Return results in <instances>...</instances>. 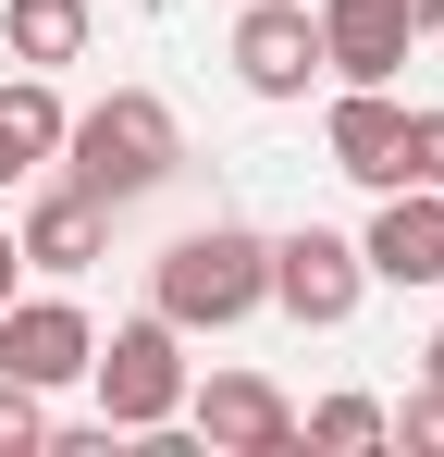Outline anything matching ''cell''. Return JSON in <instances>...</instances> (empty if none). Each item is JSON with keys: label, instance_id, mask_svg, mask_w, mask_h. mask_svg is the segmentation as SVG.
I'll list each match as a JSON object with an SVG mask.
<instances>
[{"label": "cell", "instance_id": "12", "mask_svg": "<svg viewBox=\"0 0 444 457\" xmlns=\"http://www.w3.org/2000/svg\"><path fill=\"white\" fill-rule=\"evenodd\" d=\"M0 37H12L25 75H62V62H86V0H12Z\"/></svg>", "mask_w": 444, "mask_h": 457}, {"label": "cell", "instance_id": "9", "mask_svg": "<svg viewBox=\"0 0 444 457\" xmlns=\"http://www.w3.org/2000/svg\"><path fill=\"white\" fill-rule=\"evenodd\" d=\"M358 260H370V285H444V186H382Z\"/></svg>", "mask_w": 444, "mask_h": 457}, {"label": "cell", "instance_id": "14", "mask_svg": "<svg viewBox=\"0 0 444 457\" xmlns=\"http://www.w3.org/2000/svg\"><path fill=\"white\" fill-rule=\"evenodd\" d=\"M395 186H444V99H420L395 124Z\"/></svg>", "mask_w": 444, "mask_h": 457}, {"label": "cell", "instance_id": "6", "mask_svg": "<svg viewBox=\"0 0 444 457\" xmlns=\"http://www.w3.org/2000/svg\"><path fill=\"white\" fill-rule=\"evenodd\" d=\"M308 25H321V75H346V87H395L420 50V25L395 0H308Z\"/></svg>", "mask_w": 444, "mask_h": 457}, {"label": "cell", "instance_id": "5", "mask_svg": "<svg viewBox=\"0 0 444 457\" xmlns=\"http://www.w3.org/2000/svg\"><path fill=\"white\" fill-rule=\"evenodd\" d=\"M86 359H99V321L74 297H0V371L12 383L62 395V383H86Z\"/></svg>", "mask_w": 444, "mask_h": 457}, {"label": "cell", "instance_id": "15", "mask_svg": "<svg viewBox=\"0 0 444 457\" xmlns=\"http://www.w3.org/2000/svg\"><path fill=\"white\" fill-rule=\"evenodd\" d=\"M296 433H308V445H382V395H321Z\"/></svg>", "mask_w": 444, "mask_h": 457}, {"label": "cell", "instance_id": "13", "mask_svg": "<svg viewBox=\"0 0 444 457\" xmlns=\"http://www.w3.org/2000/svg\"><path fill=\"white\" fill-rule=\"evenodd\" d=\"M0 137H12L25 173H37V161L62 149V87H50V75H12V87H0Z\"/></svg>", "mask_w": 444, "mask_h": 457}, {"label": "cell", "instance_id": "4", "mask_svg": "<svg viewBox=\"0 0 444 457\" xmlns=\"http://www.w3.org/2000/svg\"><path fill=\"white\" fill-rule=\"evenodd\" d=\"M358 297H370L358 235H333V223H296V235H272V309H284V321L333 334V321H358Z\"/></svg>", "mask_w": 444, "mask_h": 457}, {"label": "cell", "instance_id": "11", "mask_svg": "<svg viewBox=\"0 0 444 457\" xmlns=\"http://www.w3.org/2000/svg\"><path fill=\"white\" fill-rule=\"evenodd\" d=\"M395 124H407V99H395V87H346V99L321 112V149H333V173L395 186Z\"/></svg>", "mask_w": 444, "mask_h": 457}, {"label": "cell", "instance_id": "8", "mask_svg": "<svg viewBox=\"0 0 444 457\" xmlns=\"http://www.w3.org/2000/svg\"><path fill=\"white\" fill-rule=\"evenodd\" d=\"M185 420H198V445H222V457H284V445H296V408H284L259 371L185 383Z\"/></svg>", "mask_w": 444, "mask_h": 457}, {"label": "cell", "instance_id": "1", "mask_svg": "<svg viewBox=\"0 0 444 457\" xmlns=\"http://www.w3.org/2000/svg\"><path fill=\"white\" fill-rule=\"evenodd\" d=\"M62 186H86L99 211H124L148 186H173V161H185V124H173V99L160 87H111L99 112H62Z\"/></svg>", "mask_w": 444, "mask_h": 457}, {"label": "cell", "instance_id": "17", "mask_svg": "<svg viewBox=\"0 0 444 457\" xmlns=\"http://www.w3.org/2000/svg\"><path fill=\"white\" fill-rule=\"evenodd\" d=\"M382 433L420 445V457H444V383H407V408H382Z\"/></svg>", "mask_w": 444, "mask_h": 457}, {"label": "cell", "instance_id": "18", "mask_svg": "<svg viewBox=\"0 0 444 457\" xmlns=\"http://www.w3.org/2000/svg\"><path fill=\"white\" fill-rule=\"evenodd\" d=\"M12 272H25V247H12V223H0V297H12Z\"/></svg>", "mask_w": 444, "mask_h": 457}, {"label": "cell", "instance_id": "7", "mask_svg": "<svg viewBox=\"0 0 444 457\" xmlns=\"http://www.w3.org/2000/svg\"><path fill=\"white\" fill-rule=\"evenodd\" d=\"M308 75H321L308 0H247V25H234V87H247V99H308Z\"/></svg>", "mask_w": 444, "mask_h": 457}, {"label": "cell", "instance_id": "19", "mask_svg": "<svg viewBox=\"0 0 444 457\" xmlns=\"http://www.w3.org/2000/svg\"><path fill=\"white\" fill-rule=\"evenodd\" d=\"M12 186H25V149H12V137H0V198H12Z\"/></svg>", "mask_w": 444, "mask_h": 457}, {"label": "cell", "instance_id": "16", "mask_svg": "<svg viewBox=\"0 0 444 457\" xmlns=\"http://www.w3.org/2000/svg\"><path fill=\"white\" fill-rule=\"evenodd\" d=\"M0 457H50V395L0 371Z\"/></svg>", "mask_w": 444, "mask_h": 457}, {"label": "cell", "instance_id": "21", "mask_svg": "<svg viewBox=\"0 0 444 457\" xmlns=\"http://www.w3.org/2000/svg\"><path fill=\"white\" fill-rule=\"evenodd\" d=\"M420 383H444V334H432V346H420Z\"/></svg>", "mask_w": 444, "mask_h": 457}, {"label": "cell", "instance_id": "3", "mask_svg": "<svg viewBox=\"0 0 444 457\" xmlns=\"http://www.w3.org/2000/svg\"><path fill=\"white\" fill-rule=\"evenodd\" d=\"M86 383H99L111 433H160V420H185V334L160 309H136V321H111V346L86 359Z\"/></svg>", "mask_w": 444, "mask_h": 457}, {"label": "cell", "instance_id": "20", "mask_svg": "<svg viewBox=\"0 0 444 457\" xmlns=\"http://www.w3.org/2000/svg\"><path fill=\"white\" fill-rule=\"evenodd\" d=\"M395 12H407V25H420V37H432V25H444V0H395Z\"/></svg>", "mask_w": 444, "mask_h": 457}, {"label": "cell", "instance_id": "2", "mask_svg": "<svg viewBox=\"0 0 444 457\" xmlns=\"http://www.w3.org/2000/svg\"><path fill=\"white\" fill-rule=\"evenodd\" d=\"M148 309H160L173 334H222V321H247V309H272V235L185 223L160 260H148Z\"/></svg>", "mask_w": 444, "mask_h": 457}, {"label": "cell", "instance_id": "10", "mask_svg": "<svg viewBox=\"0 0 444 457\" xmlns=\"http://www.w3.org/2000/svg\"><path fill=\"white\" fill-rule=\"evenodd\" d=\"M12 247H25V272H50V285H74L99 247H111V211L86 198V186H50L25 223H12Z\"/></svg>", "mask_w": 444, "mask_h": 457}]
</instances>
